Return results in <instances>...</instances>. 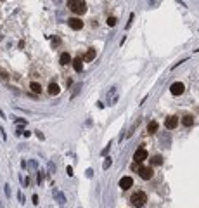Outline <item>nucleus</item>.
I'll use <instances>...</instances> for the list:
<instances>
[{"label":"nucleus","mask_w":199,"mask_h":208,"mask_svg":"<svg viewBox=\"0 0 199 208\" xmlns=\"http://www.w3.org/2000/svg\"><path fill=\"white\" fill-rule=\"evenodd\" d=\"M68 7H69V11L75 12V14H85V12H87V4H85V2L71 0V2H68Z\"/></svg>","instance_id":"obj_1"},{"label":"nucleus","mask_w":199,"mask_h":208,"mask_svg":"<svg viewBox=\"0 0 199 208\" xmlns=\"http://www.w3.org/2000/svg\"><path fill=\"white\" fill-rule=\"evenodd\" d=\"M130 201H132V205H133V206H144L145 201H147V196H145V192L139 191V192H135V194H132Z\"/></svg>","instance_id":"obj_2"},{"label":"nucleus","mask_w":199,"mask_h":208,"mask_svg":"<svg viewBox=\"0 0 199 208\" xmlns=\"http://www.w3.org/2000/svg\"><path fill=\"white\" fill-rule=\"evenodd\" d=\"M139 175L142 177L144 181H149V179H152L154 172H152L151 166H140V168H139Z\"/></svg>","instance_id":"obj_3"},{"label":"nucleus","mask_w":199,"mask_h":208,"mask_svg":"<svg viewBox=\"0 0 199 208\" xmlns=\"http://www.w3.org/2000/svg\"><path fill=\"white\" fill-rule=\"evenodd\" d=\"M133 160H135V163H142L144 160H147V151H145L144 148L137 149L135 151V155H133Z\"/></svg>","instance_id":"obj_4"},{"label":"nucleus","mask_w":199,"mask_h":208,"mask_svg":"<svg viewBox=\"0 0 199 208\" xmlns=\"http://www.w3.org/2000/svg\"><path fill=\"white\" fill-rule=\"evenodd\" d=\"M68 24H69L71 30H81V28H83V21H81L80 17H71V19H68Z\"/></svg>","instance_id":"obj_5"},{"label":"nucleus","mask_w":199,"mask_h":208,"mask_svg":"<svg viewBox=\"0 0 199 208\" xmlns=\"http://www.w3.org/2000/svg\"><path fill=\"white\" fill-rule=\"evenodd\" d=\"M170 90H172L173 96H180V94H183V90H185V87H183L182 82H177V83H173L172 87H170Z\"/></svg>","instance_id":"obj_6"},{"label":"nucleus","mask_w":199,"mask_h":208,"mask_svg":"<svg viewBox=\"0 0 199 208\" xmlns=\"http://www.w3.org/2000/svg\"><path fill=\"white\" fill-rule=\"evenodd\" d=\"M177 125H178L177 116H168L166 120H165V127H166L168 130H173V128H177Z\"/></svg>","instance_id":"obj_7"},{"label":"nucleus","mask_w":199,"mask_h":208,"mask_svg":"<svg viewBox=\"0 0 199 208\" xmlns=\"http://www.w3.org/2000/svg\"><path fill=\"white\" fill-rule=\"evenodd\" d=\"M132 184H133V181H132V177H123V179L119 181V187H121L123 191L130 189V187H132Z\"/></svg>","instance_id":"obj_8"},{"label":"nucleus","mask_w":199,"mask_h":208,"mask_svg":"<svg viewBox=\"0 0 199 208\" xmlns=\"http://www.w3.org/2000/svg\"><path fill=\"white\" fill-rule=\"evenodd\" d=\"M71 63H73V68H75V71H78V73H80L81 69H83V59H81L80 56H78V57H75Z\"/></svg>","instance_id":"obj_9"},{"label":"nucleus","mask_w":199,"mask_h":208,"mask_svg":"<svg viewBox=\"0 0 199 208\" xmlns=\"http://www.w3.org/2000/svg\"><path fill=\"white\" fill-rule=\"evenodd\" d=\"M59 92H61V89H59L57 83H50V85H48V94H50V96H57Z\"/></svg>","instance_id":"obj_10"},{"label":"nucleus","mask_w":199,"mask_h":208,"mask_svg":"<svg viewBox=\"0 0 199 208\" xmlns=\"http://www.w3.org/2000/svg\"><path fill=\"white\" fill-rule=\"evenodd\" d=\"M59 61H61V64H62V66H66V64L71 63V56H69L68 52H62V54H61V59H59Z\"/></svg>","instance_id":"obj_11"},{"label":"nucleus","mask_w":199,"mask_h":208,"mask_svg":"<svg viewBox=\"0 0 199 208\" xmlns=\"http://www.w3.org/2000/svg\"><path fill=\"white\" fill-rule=\"evenodd\" d=\"M182 123L185 125V127H190V125L194 123V116H190V115H185V116H183V120H182Z\"/></svg>","instance_id":"obj_12"},{"label":"nucleus","mask_w":199,"mask_h":208,"mask_svg":"<svg viewBox=\"0 0 199 208\" xmlns=\"http://www.w3.org/2000/svg\"><path fill=\"white\" fill-rule=\"evenodd\" d=\"M30 89H31L35 94H40V92H42V87H40V83H37V82H33L31 85H30Z\"/></svg>","instance_id":"obj_13"},{"label":"nucleus","mask_w":199,"mask_h":208,"mask_svg":"<svg viewBox=\"0 0 199 208\" xmlns=\"http://www.w3.org/2000/svg\"><path fill=\"white\" fill-rule=\"evenodd\" d=\"M156 130H158V123L156 122H151L149 125H147V132L149 133H154Z\"/></svg>","instance_id":"obj_14"},{"label":"nucleus","mask_w":199,"mask_h":208,"mask_svg":"<svg viewBox=\"0 0 199 208\" xmlns=\"http://www.w3.org/2000/svg\"><path fill=\"white\" fill-rule=\"evenodd\" d=\"M94 57H95V49H88L85 59H87V61H94Z\"/></svg>","instance_id":"obj_15"},{"label":"nucleus","mask_w":199,"mask_h":208,"mask_svg":"<svg viewBox=\"0 0 199 208\" xmlns=\"http://www.w3.org/2000/svg\"><path fill=\"white\" fill-rule=\"evenodd\" d=\"M151 163H152V165H161V163H163V158H161V156H154V158L151 160Z\"/></svg>","instance_id":"obj_16"},{"label":"nucleus","mask_w":199,"mask_h":208,"mask_svg":"<svg viewBox=\"0 0 199 208\" xmlns=\"http://www.w3.org/2000/svg\"><path fill=\"white\" fill-rule=\"evenodd\" d=\"M108 24H109V26H114V24H116V17L111 16V17L108 19Z\"/></svg>","instance_id":"obj_17"},{"label":"nucleus","mask_w":199,"mask_h":208,"mask_svg":"<svg viewBox=\"0 0 199 208\" xmlns=\"http://www.w3.org/2000/svg\"><path fill=\"white\" fill-rule=\"evenodd\" d=\"M139 168H140L139 163H135V161H133V163H132V170H139Z\"/></svg>","instance_id":"obj_18"},{"label":"nucleus","mask_w":199,"mask_h":208,"mask_svg":"<svg viewBox=\"0 0 199 208\" xmlns=\"http://www.w3.org/2000/svg\"><path fill=\"white\" fill-rule=\"evenodd\" d=\"M109 165H111V160H109V158H108V161H104V168H108Z\"/></svg>","instance_id":"obj_19"}]
</instances>
